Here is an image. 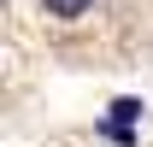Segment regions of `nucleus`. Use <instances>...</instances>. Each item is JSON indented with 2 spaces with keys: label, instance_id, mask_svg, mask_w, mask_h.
<instances>
[{
  "label": "nucleus",
  "instance_id": "1",
  "mask_svg": "<svg viewBox=\"0 0 153 147\" xmlns=\"http://www.w3.org/2000/svg\"><path fill=\"white\" fill-rule=\"evenodd\" d=\"M88 6H94V0H41V12H47V18H88Z\"/></svg>",
  "mask_w": 153,
  "mask_h": 147
}]
</instances>
